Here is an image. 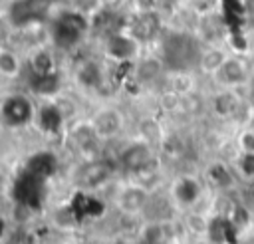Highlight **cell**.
<instances>
[{
    "label": "cell",
    "mask_w": 254,
    "mask_h": 244,
    "mask_svg": "<svg viewBox=\"0 0 254 244\" xmlns=\"http://www.w3.org/2000/svg\"><path fill=\"white\" fill-rule=\"evenodd\" d=\"M97 137L109 145L115 141H123V135L127 131V115L121 107L115 103H99L93 107V111L87 115Z\"/></svg>",
    "instance_id": "1"
},
{
    "label": "cell",
    "mask_w": 254,
    "mask_h": 244,
    "mask_svg": "<svg viewBox=\"0 0 254 244\" xmlns=\"http://www.w3.org/2000/svg\"><path fill=\"white\" fill-rule=\"evenodd\" d=\"M151 196L153 192L129 179H125V183L121 186L115 188V194H113V204L115 208L127 216V218H137L141 216L149 204H151Z\"/></svg>",
    "instance_id": "2"
},
{
    "label": "cell",
    "mask_w": 254,
    "mask_h": 244,
    "mask_svg": "<svg viewBox=\"0 0 254 244\" xmlns=\"http://www.w3.org/2000/svg\"><path fill=\"white\" fill-rule=\"evenodd\" d=\"M252 77H254V71L250 63L242 56H236L230 52L222 67L214 73L212 81L216 83L218 89H248L252 83Z\"/></svg>",
    "instance_id": "3"
},
{
    "label": "cell",
    "mask_w": 254,
    "mask_h": 244,
    "mask_svg": "<svg viewBox=\"0 0 254 244\" xmlns=\"http://www.w3.org/2000/svg\"><path fill=\"white\" fill-rule=\"evenodd\" d=\"M26 73V58L18 46L2 44L0 48V75L4 83L18 85Z\"/></svg>",
    "instance_id": "4"
},
{
    "label": "cell",
    "mask_w": 254,
    "mask_h": 244,
    "mask_svg": "<svg viewBox=\"0 0 254 244\" xmlns=\"http://www.w3.org/2000/svg\"><path fill=\"white\" fill-rule=\"evenodd\" d=\"M230 56V52L222 46V44H202L198 58H196V73L200 77H208L212 79L214 73L222 67V63L226 61V58Z\"/></svg>",
    "instance_id": "5"
},
{
    "label": "cell",
    "mask_w": 254,
    "mask_h": 244,
    "mask_svg": "<svg viewBox=\"0 0 254 244\" xmlns=\"http://www.w3.org/2000/svg\"><path fill=\"white\" fill-rule=\"evenodd\" d=\"M133 135L139 137L141 141H145V143H149V145L161 149V145H163L165 139L169 137V131H167V127L163 125V121H161L157 115L147 113V115H143V117L135 123V133H133Z\"/></svg>",
    "instance_id": "6"
},
{
    "label": "cell",
    "mask_w": 254,
    "mask_h": 244,
    "mask_svg": "<svg viewBox=\"0 0 254 244\" xmlns=\"http://www.w3.org/2000/svg\"><path fill=\"white\" fill-rule=\"evenodd\" d=\"M198 79L200 75L196 73V69H169L165 75L163 87L177 91L179 95L185 97L198 91Z\"/></svg>",
    "instance_id": "7"
},
{
    "label": "cell",
    "mask_w": 254,
    "mask_h": 244,
    "mask_svg": "<svg viewBox=\"0 0 254 244\" xmlns=\"http://www.w3.org/2000/svg\"><path fill=\"white\" fill-rule=\"evenodd\" d=\"M157 107L165 115H181L183 113V95L177 91H171L167 87H161L157 91Z\"/></svg>",
    "instance_id": "8"
},
{
    "label": "cell",
    "mask_w": 254,
    "mask_h": 244,
    "mask_svg": "<svg viewBox=\"0 0 254 244\" xmlns=\"http://www.w3.org/2000/svg\"><path fill=\"white\" fill-rule=\"evenodd\" d=\"M236 147L240 155H254V127H242L236 137Z\"/></svg>",
    "instance_id": "9"
}]
</instances>
